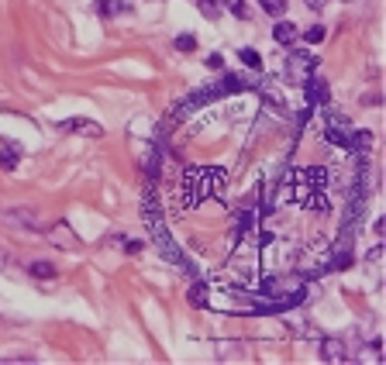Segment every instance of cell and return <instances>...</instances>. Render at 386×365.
<instances>
[{
    "mask_svg": "<svg viewBox=\"0 0 386 365\" xmlns=\"http://www.w3.org/2000/svg\"><path fill=\"white\" fill-rule=\"evenodd\" d=\"M228 182V173L217 166H190L183 169V182H180V200L183 207H200L207 196H217Z\"/></svg>",
    "mask_w": 386,
    "mask_h": 365,
    "instance_id": "obj_1",
    "label": "cell"
},
{
    "mask_svg": "<svg viewBox=\"0 0 386 365\" xmlns=\"http://www.w3.org/2000/svg\"><path fill=\"white\" fill-rule=\"evenodd\" d=\"M249 87H252V80H245V76H235V73H228L224 80H217V83H207V87L193 90L190 96H183V100L176 103V110H173V121H183L187 114L200 110L203 103H210V100H221V96H231V93H238V90H249Z\"/></svg>",
    "mask_w": 386,
    "mask_h": 365,
    "instance_id": "obj_2",
    "label": "cell"
},
{
    "mask_svg": "<svg viewBox=\"0 0 386 365\" xmlns=\"http://www.w3.org/2000/svg\"><path fill=\"white\" fill-rule=\"evenodd\" d=\"M314 69H317V56H310V52H290L283 76H287V83H293V87H303V83L314 76Z\"/></svg>",
    "mask_w": 386,
    "mask_h": 365,
    "instance_id": "obj_3",
    "label": "cell"
},
{
    "mask_svg": "<svg viewBox=\"0 0 386 365\" xmlns=\"http://www.w3.org/2000/svg\"><path fill=\"white\" fill-rule=\"evenodd\" d=\"M135 159H138V166L149 173V180H156L159 176V162H162V152L152 145V142H135Z\"/></svg>",
    "mask_w": 386,
    "mask_h": 365,
    "instance_id": "obj_4",
    "label": "cell"
},
{
    "mask_svg": "<svg viewBox=\"0 0 386 365\" xmlns=\"http://www.w3.org/2000/svg\"><path fill=\"white\" fill-rule=\"evenodd\" d=\"M324 138L331 142V145H342V148H352V128H349V121L345 117H328V128H324Z\"/></svg>",
    "mask_w": 386,
    "mask_h": 365,
    "instance_id": "obj_5",
    "label": "cell"
},
{
    "mask_svg": "<svg viewBox=\"0 0 386 365\" xmlns=\"http://www.w3.org/2000/svg\"><path fill=\"white\" fill-rule=\"evenodd\" d=\"M303 96H307L310 107H331V90H328V83L321 76H310L303 83Z\"/></svg>",
    "mask_w": 386,
    "mask_h": 365,
    "instance_id": "obj_6",
    "label": "cell"
},
{
    "mask_svg": "<svg viewBox=\"0 0 386 365\" xmlns=\"http://www.w3.org/2000/svg\"><path fill=\"white\" fill-rule=\"evenodd\" d=\"M314 186L328 189V169H324V166H307V169H300L293 193H296V189H314Z\"/></svg>",
    "mask_w": 386,
    "mask_h": 365,
    "instance_id": "obj_7",
    "label": "cell"
},
{
    "mask_svg": "<svg viewBox=\"0 0 386 365\" xmlns=\"http://www.w3.org/2000/svg\"><path fill=\"white\" fill-rule=\"evenodd\" d=\"M59 131H80V135H87V138H103V128L90 121V117H69V121H59L56 124Z\"/></svg>",
    "mask_w": 386,
    "mask_h": 365,
    "instance_id": "obj_8",
    "label": "cell"
},
{
    "mask_svg": "<svg viewBox=\"0 0 386 365\" xmlns=\"http://www.w3.org/2000/svg\"><path fill=\"white\" fill-rule=\"evenodd\" d=\"M293 200L303 203L307 210H328V207H331V203H328V193H324L321 186H314V189H296Z\"/></svg>",
    "mask_w": 386,
    "mask_h": 365,
    "instance_id": "obj_9",
    "label": "cell"
},
{
    "mask_svg": "<svg viewBox=\"0 0 386 365\" xmlns=\"http://www.w3.org/2000/svg\"><path fill=\"white\" fill-rule=\"evenodd\" d=\"M321 359L324 362H349V348L342 338H324L321 341Z\"/></svg>",
    "mask_w": 386,
    "mask_h": 365,
    "instance_id": "obj_10",
    "label": "cell"
},
{
    "mask_svg": "<svg viewBox=\"0 0 386 365\" xmlns=\"http://www.w3.org/2000/svg\"><path fill=\"white\" fill-rule=\"evenodd\" d=\"M49 238H52V241H59V248H76V245H80V241H76V235H73V228H69L66 221H59V224L49 231Z\"/></svg>",
    "mask_w": 386,
    "mask_h": 365,
    "instance_id": "obj_11",
    "label": "cell"
},
{
    "mask_svg": "<svg viewBox=\"0 0 386 365\" xmlns=\"http://www.w3.org/2000/svg\"><path fill=\"white\" fill-rule=\"evenodd\" d=\"M7 221H10V224H21V228H28V231H38V228H42L38 217H35V210H24V207L7 210Z\"/></svg>",
    "mask_w": 386,
    "mask_h": 365,
    "instance_id": "obj_12",
    "label": "cell"
},
{
    "mask_svg": "<svg viewBox=\"0 0 386 365\" xmlns=\"http://www.w3.org/2000/svg\"><path fill=\"white\" fill-rule=\"evenodd\" d=\"M273 38H276L280 45H293V42L300 38V28H296L293 21H280V24H273Z\"/></svg>",
    "mask_w": 386,
    "mask_h": 365,
    "instance_id": "obj_13",
    "label": "cell"
},
{
    "mask_svg": "<svg viewBox=\"0 0 386 365\" xmlns=\"http://www.w3.org/2000/svg\"><path fill=\"white\" fill-rule=\"evenodd\" d=\"M17 162H21V152H17L14 145L0 148V169H3V173H14V169H17Z\"/></svg>",
    "mask_w": 386,
    "mask_h": 365,
    "instance_id": "obj_14",
    "label": "cell"
},
{
    "mask_svg": "<svg viewBox=\"0 0 386 365\" xmlns=\"http://www.w3.org/2000/svg\"><path fill=\"white\" fill-rule=\"evenodd\" d=\"M187 300H190V307H196V310L210 303V300H207V286H203L200 279H196V282H193V286H190V293H187Z\"/></svg>",
    "mask_w": 386,
    "mask_h": 365,
    "instance_id": "obj_15",
    "label": "cell"
},
{
    "mask_svg": "<svg viewBox=\"0 0 386 365\" xmlns=\"http://www.w3.org/2000/svg\"><path fill=\"white\" fill-rule=\"evenodd\" d=\"M96 10H100L103 17H117V14H124V10H128V3H124V0H100V3H96Z\"/></svg>",
    "mask_w": 386,
    "mask_h": 365,
    "instance_id": "obj_16",
    "label": "cell"
},
{
    "mask_svg": "<svg viewBox=\"0 0 386 365\" xmlns=\"http://www.w3.org/2000/svg\"><path fill=\"white\" fill-rule=\"evenodd\" d=\"M28 273L35 279H56V266L52 262H28Z\"/></svg>",
    "mask_w": 386,
    "mask_h": 365,
    "instance_id": "obj_17",
    "label": "cell"
},
{
    "mask_svg": "<svg viewBox=\"0 0 386 365\" xmlns=\"http://www.w3.org/2000/svg\"><path fill=\"white\" fill-rule=\"evenodd\" d=\"M238 59H242V66H249V69H262V59H259V52H255V49H242V52H238Z\"/></svg>",
    "mask_w": 386,
    "mask_h": 365,
    "instance_id": "obj_18",
    "label": "cell"
},
{
    "mask_svg": "<svg viewBox=\"0 0 386 365\" xmlns=\"http://www.w3.org/2000/svg\"><path fill=\"white\" fill-rule=\"evenodd\" d=\"M259 3H262V10L273 14V17H283V14H287V0H259Z\"/></svg>",
    "mask_w": 386,
    "mask_h": 365,
    "instance_id": "obj_19",
    "label": "cell"
},
{
    "mask_svg": "<svg viewBox=\"0 0 386 365\" xmlns=\"http://www.w3.org/2000/svg\"><path fill=\"white\" fill-rule=\"evenodd\" d=\"M221 7H228L238 21H245L249 17V7H245V0H221Z\"/></svg>",
    "mask_w": 386,
    "mask_h": 365,
    "instance_id": "obj_20",
    "label": "cell"
},
{
    "mask_svg": "<svg viewBox=\"0 0 386 365\" xmlns=\"http://www.w3.org/2000/svg\"><path fill=\"white\" fill-rule=\"evenodd\" d=\"M196 7H200L203 17H217L221 14V0H196Z\"/></svg>",
    "mask_w": 386,
    "mask_h": 365,
    "instance_id": "obj_21",
    "label": "cell"
},
{
    "mask_svg": "<svg viewBox=\"0 0 386 365\" xmlns=\"http://www.w3.org/2000/svg\"><path fill=\"white\" fill-rule=\"evenodd\" d=\"M176 49H180V52H196V38H193V35H180V38H176Z\"/></svg>",
    "mask_w": 386,
    "mask_h": 365,
    "instance_id": "obj_22",
    "label": "cell"
},
{
    "mask_svg": "<svg viewBox=\"0 0 386 365\" xmlns=\"http://www.w3.org/2000/svg\"><path fill=\"white\" fill-rule=\"evenodd\" d=\"M303 38H307L310 45H317V42H324V28H310V31H307Z\"/></svg>",
    "mask_w": 386,
    "mask_h": 365,
    "instance_id": "obj_23",
    "label": "cell"
},
{
    "mask_svg": "<svg viewBox=\"0 0 386 365\" xmlns=\"http://www.w3.org/2000/svg\"><path fill=\"white\" fill-rule=\"evenodd\" d=\"M142 248H145V245H142V241H135V238H128V241H124V252H128V255H138Z\"/></svg>",
    "mask_w": 386,
    "mask_h": 365,
    "instance_id": "obj_24",
    "label": "cell"
},
{
    "mask_svg": "<svg viewBox=\"0 0 386 365\" xmlns=\"http://www.w3.org/2000/svg\"><path fill=\"white\" fill-rule=\"evenodd\" d=\"M207 66H210V69H221L224 59H221V56H207Z\"/></svg>",
    "mask_w": 386,
    "mask_h": 365,
    "instance_id": "obj_25",
    "label": "cell"
},
{
    "mask_svg": "<svg viewBox=\"0 0 386 365\" xmlns=\"http://www.w3.org/2000/svg\"><path fill=\"white\" fill-rule=\"evenodd\" d=\"M307 7H314V10H321V7H324V0H307Z\"/></svg>",
    "mask_w": 386,
    "mask_h": 365,
    "instance_id": "obj_26",
    "label": "cell"
},
{
    "mask_svg": "<svg viewBox=\"0 0 386 365\" xmlns=\"http://www.w3.org/2000/svg\"><path fill=\"white\" fill-rule=\"evenodd\" d=\"M345 3H349V0H345Z\"/></svg>",
    "mask_w": 386,
    "mask_h": 365,
    "instance_id": "obj_27",
    "label": "cell"
}]
</instances>
